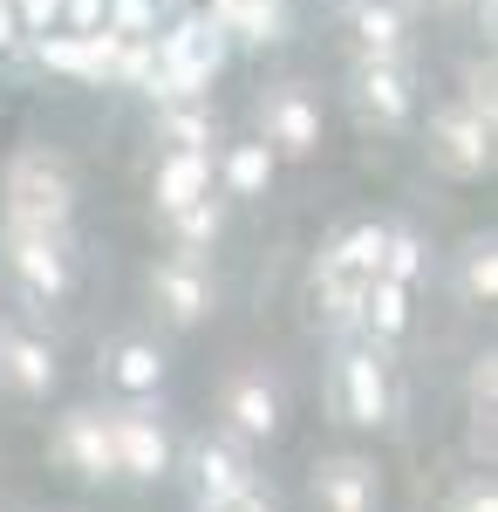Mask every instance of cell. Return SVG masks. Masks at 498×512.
Segmentation results:
<instances>
[{
  "mask_svg": "<svg viewBox=\"0 0 498 512\" xmlns=\"http://www.w3.org/2000/svg\"><path fill=\"white\" fill-rule=\"evenodd\" d=\"M164 130H171V144H178V151H198V144L212 137V117L192 110V103H164Z\"/></svg>",
  "mask_w": 498,
  "mask_h": 512,
  "instance_id": "25",
  "label": "cell"
},
{
  "mask_svg": "<svg viewBox=\"0 0 498 512\" xmlns=\"http://www.w3.org/2000/svg\"><path fill=\"white\" fill-rule=\"evenodd\" d=\"M362 103L383 123H403L410 117V82H403V69H396V62H369V69H362Z\"/></svg>",
  "mask_w": 498,
  "mask_h": 512,
  "instance_id": "14",
  "label": "cell"
},
{
  "mask_svg": "<svg viewBox=\"0 0 498 512\" xmlns=\"http://www.w3.org/2000/svg\"><path fill=\"white\" fill-rule=\"evenodd\" d=\"M69 171L62 158H48V151H21V158L7 164V219L14 226H69Z\"/></svg>",
  "mask_w": 498,
  "mask_h": 512,
  "instance_id": "2",
  "label": "cell"
},
{
  "mask_svg": "<svg viewBox=\"0 0 498 512\" xmlns=\"http://www.w3.org/2000/svg\"><path fill=\"white\" fill-rule=\"evenodd\" d=\"M62 451H69V465L89 478L116 472V451H110V424L103 417H69V431H62Z\"/></svg>",
  "mask_w": 498,
  "mask_h": 512,
  "instance_id": "11",
  "label": "cell"
},
{
  "mask_svg": "<svg viewBox=\"0 0 498 512\" xmlns=\"http://www.w3.org/2000/svg\"><path fill=\"white\" fill-rule=\"evenodd\" d=\"M226 178H232V192H260V185L273 178V151L267 144H239V151L226 158Z\"/></svg>",
  "mask_w": 498,
  "mask_h": 512,
  "instance_id": "23",
  "label": "cell"
},
{
  "mask_svg": "<svg viewBox=\"0 0 498 512\" xmlns=\"http://www.w3.org/2000/svg\"><path fill=\"white\" fill-rule=\"evenodd\" d=\"M369 280H376V274H342V267H321V308H328V321H335V328L362 321V294H369Z\"/></svg>",
  "mask_w": 498,
  "mask_h": 512,
  "instance_id": "16",
  "label": "cell"
},
{
  "mask_svg": "<svg viewBox=\"0 0 498 512\" xmlns=\"http://www.w3.org/2000/svg\"><path fill=\"white\" fill-rule=\"evenodd\" d=\"M205 512H273V499L260 492V485H239V492H219Z\"/></svg>",
  "mask_w": 498,
  "mask_h": 512,
  "instance_id": "31",
  "label": "cell"
},
{
  "mask_svg": "<svg viewBox=\"0 0 498 512\" xmlns=\"http://www.w3.org/2000/svg\"><path fill=\"white\" fill-rule=\"evenodd\" d=\"M7 369H14V383H21L28 396H41L48 383H55V362H48V349H41V342H28V335H21V342H7Z\"/></svg>",
  "mask_w": 498,
  "mask_h": 512,
  "instance_id": "20",
  "label": "cell"
},
{
  "mask_svg": "<svg viewBox=\"0 0 498 512\" xmlns=\"http://www.w3.org/2000/svg\"><path fill=\"white\" fill-rule=\"evenodd\" d=\"M21 41V14H14V0H0V48H14Z\"/></svg>",
  "mask_w": 498,
  "mask_h": 512,
  "instance_id": "33",
  "label": "cell"
},
{
  "mask_svg": "<svg viewBox=\"0 0 498 512\" xmlns=\"http://www.w3.org/2000/svg\"><path fill=\"white\" fill-rule=\"evenodd\" d=\"M342 396H348V417H355V424H383L389 417L383 362H376V355H348L342 362Z\"/></svg>",
  "mask_w": 498,
  "mask_h": 512,
  "instance_id": "7",
  "label": "cell"
},
{
  "mask_svg": "<svg viewBox=\"0 0 498 512\" xmlns=\"http://www.w3.org/2000/svg\"><path fill=\"white\" fill-rule=\"evenodd\" d=\"M14 14H21V35H28V28H55L62 0H14Z\"/></svg>",
  "mask_w": 498,
  "mask_h": 512,
  "instance_id": "32",
  "label": "cell"
},
{
  "mask_svg": "<svg viewBox=\"0 0 498 512\" xmlns=\"http://www.w3.org/2000/svg\"><path fill=\"white\" fill-rule=\"evenodd\" d=\"M369 499H376V472L362 458H335L321 472V506L328 512H369Z\"/></svg>",
  "mask_w": 498,
  "mask_h": 512,
  "instance_id": "9",
  "label": "cell"
},
{
  "mask_svg": "<svg viewBox=\"0 0 498 512\" xmlns=\"http://www.w3.org/2000/svg\"><path fill=\"white\" fill-rule=\"evenodd\" d=\"M232 424L246 437H273V424H280V403H273L267 383H239L232 390Z\"/></svg>",
  "mask_w": 498,
  "mask_h": 512,
  "instance_id": "18",
  "label": "cell"
},
{
  "mask_svg": "<svg viewBox=\"0 0 498 512\" xmlns=\"http://www.w3.org/2000/svg\"><path fill=\"white\" fill-rule=\"evenodd\" d=\"M219 62H226V28L212 14H192L171 35H157V69L144 89H151L157 103H192L198 89L219 76Z\"/></svg>",
  "mask_w": 498,
  "mask_h": 512,
  "instance_id": "1",
  "label": "cell"
},
{
  "mask_svg": "<svg viewBox=\"0 0 498 512\" xmlns=\"http://www.w3.org/2000/svg\"><path fill=\"white\" fill-rule=\"evenodd\" d=\"M198 472H205V499H219V492H239V485H253V478H246V465H239L232 451H219V444H205V451H198Z\"/></svg>",
  "mask_w": 498,
  "mask_h": 512,
  "instance_id": "22",
  "label": "cell"
},
{
  "mask_svg": "<svg viewBox=\"0 0 498 512\" xmlns=\"http://www.w3.org/2000/svg\"><path fill=\"white\" fill-rule=\"evenodd\" d=\"M103 28H116L130 41L157 35V0H103Z\"/></svg>",
  "mask_w": 498,
  "mask_h": 512,
  "instance_id": "21",
  "label": "cell"
},
{
  "mask_svg": "<svg viewBox=\"0 0 498 512\" xmlns=\"http://www.w3.org/2000/svg\"><path fill=\"white\" fill-rule=\"evenodd\" d=\"M116 376H123L130 390H157V355L144 349V342H130V349L116 355Z\"/></svg>",
  "mask_w": 498,
  "mask_h": 512,
  "instance_id": "28",
  "label": "cell"
},
{
  "mask_svg": "<svg viewBox=\"0 0 498 512\" xmlns=\"http://www.w3.org/2000/svg\"><path fill=\"white\" fill-rule=\"evenodd\" d=\"M7 260L35 294H62L69 287V233L62 226H14L7 219Z\"/></svg>",
  "mask_w": 498,
  "mask_h": 512,
  "instance_id": "3",
  "label": "cell"
},
{
  "mask_svg": "<svg viewBox=\"0 0 498 512\" xmlns=\"http://www.w3.org/2000/svg\"><path fill=\"white\" fill-rule=\"evenodd\" d=\"M362 321L376 328V335H403V321H410V287L403 280H369V294H362Z\"/></svg>",
  "mask_w": 498,
  "mask_h": 512,
  "instance_id": "15",
  "label": "cell"
},
{
  "mask_svg": "<svg viewBox=\"0 0 498 512\" xmlns=\"http://www.w3.org/2000/svg\"><path fill=\"white\" fill-rule=\"evenodd\" d=\"M157 294H164V308H171L178 321H198V315H205V280H198L192 260L164 267V274H157Z\"/></svg>",
  "mask_w": 498,
  "mask_h": 512,
  "instance_id": "17",
  "label": "cell"
},
{
  "mask_svg": "<svg viewBox=\"0 0 498 512\" xmlns=\"http://www.w3.org/2000/svg\"><path fill=\"white\" fill-rule=\"evenodd\" d=\"M492 383H498V369H492V362H485V369L471 376V396H478V403H492Z\"/></svg>",
  "mask_w": 498,
  "mask_h": 512,
  "instance_id": "35",
  "label": "cell"
},
{
  "mask_svg": "<svg viewBox=\"0 0 498 512\" xmlns=\"http://www.w3.org/2000/svg\"><path fill=\"white\" fill-rule=\"evenodd\" d=\"M321 267H342V274H376V267H383V233H376V226H355V233H348L342 246L321 260Z\"/></svg>",
  "mask_w": 498,
  "mask_h": 512,
  "instance_id": "19",
  "label": "cell"
},
{
  "mask_svg": "<svg viewBox=\"0 0 498 512\" xmlns=\"http://www.w3.org/2000/svg\"><path fill=\"white\" fill-rule=\"evenodd\" d=\"M212 21H219L226 35H239V41H280V35H287V14H280V0H226Z\"/></svg>",
  "mask_w": 498,
  "mask_h": 512,
  "instance_id": "12",
  "label": "cell"
},
{
  "mask_svg": "<svg viewBox=\"0 0 498 512\" xmlns=\"http://www.w3.org/2000/svg\"><path fill=\"white\" fill-rule=\"evenodd\" d=\"M464 287H471L478 301H492V294H498V253H492V246H478V253H471V267H464Z\"/></svg>",
  "mask_w": 498,
  "mask_h": 512,
  "instance_id": "29",
  "label": "cell"
},
{
  "mask_svg": "<svg viewBox=\"0 0 498 512\" xmlns=\"http://www.w3.org/2000/svg\"><path fill=\"white\" fill-rule=\"evenodd\" d=\"M110 451H116V472H130V478H157L164 472V437H157L144 417H116L110 424Z\"/></svg>",
  "mask_w": 498,
  "mask_h": 512,
  "instance_id": "8",
  "label": "cell"
},
{
  "mask_svg": "<svg viewBox=\"0 0 498 512\" xmlns=\"http://www.w3.org/2000/svg\"><path fill=\"white\" fill-rule=\"evenodd\" d=\"M123 41L130 35H116V28H89V35H41L35 41V55L48 62V69H62V76H82V82H110L116 69V55H123Z\"/></svg>",
  "mask_w": 498,
  "mask_h": 512,
  "instance_id": "5",
  "label": "cell"
},
{
  "mask_svg": "<svg viewBox=\"0 0 498 512\" xmlns=\"http://www.w3.org/2000/svg\"><path fill=\"white\" fill-rule=\"evenodd\" d=\"M205 185H212L205 151H178V158L157 171V205H164V212H185L192 198H205Z\"/></svg>",
  "mask_w": 498,
  "mask_h": 512,
  "instance_id": "10",
  "label": "cell"
},
{
  "mask_svg": "<svg viewBox=\"0 0 498 512\" xmlns=\"http://www.w3.org/2000/svg\"><path fill=\"white\" fill-rule=\"evenodd\" d=\"M69 35H89V28H103V0H62V14H55Z\"/></svg>",
  "mask_w": 498,
  "mask_h": 512,
  "instance_id": "30",
  "label": "cell"
},
{
  "mask_svg": "<svg viewBox=\"0 0 498 512\" xmlns=\"http://www.w3.org/2000/svg\"><path fill=\"white\" fill-rule=\"evenodd\" d=\"M458 512H498L492 485H478V492H464V499H458Z\"/></svg>",
  "mask_w": 498,
  "mask_h": 512,
  "instance_id": "34",
  "label": "cell"
},
{
  "mask_svg": "<svg viewBox=\"0 0 498 512\" xmlns=\"http://www.w3.org/2000/svg\"><path fill=\"white\" fill-rule=\"evenodd\" d=\"M171 219H178V239H185V246H205V239L219 233V205H212V198H192V205L171 212Z\"/></svg>",
  "mask_w": 498,
  "mask_h": 512,
  "instance_id": "27",
  "label": "cell"
},
{
  "mask_svg": "<svg viewBox=\"0 0 498 512\" xmlns=\"http://www.w3.org/2000/svg\"><path fill=\"white\" fill-rule=\"evenodd\" d=\"M355 35L369 48V62H396V48H403V14H396L389 0H362V7H355Z\"/></svg>",
  "mask_w": 498,
  "mask_h": 512,
  "instance_id": "13",
  "label": "cell"
},
{
  "mask_svg": "<svg viewBox=\"0 0 498 512\" xmlns=\"http://www.w3.org/2000/svg\"><path fill=\"white\" fill-rule=\"evenodd\" d=\"M151 69H157V35H144V41H123V55H116L110 82H151Z\"/></svg>",
  "mask_w": 498,
  "mask_h": 512,
  "instance_id": "26",
  "label": "cell"
},
{
  "mask_svg": "<svg viewBox=\"0 0 498 512\" xmlns=\"http://www.w3.org/2000/svg\"><path fill=\"white\" fill-rule=\"evenodd\" d=\"M430 164L451 178H485L492 171V123H478L471 110H444L430 123Z\"/></svg>",
  "mask_w": 498,
  "mask_h": 512,
  "instance_id": "4",
  "label": "cell"
},
{
  "mask_svg": "<svg viewBox=\"0 0 498 512\" xmlns=\"http://www.w3.org/2000/svg\"><path fill=\"white\" fill-rule=\"evenodd\" d=\"M376 274L383 280H403V287H410V280L423 274V246L410 233H383V267H376Z\"/></svg>",
  "mask_w": 498,
  "mask_h": 512,
  "instance_id": "24",
  "label": "cell"
},
{
  "mask_svg": "<svg viewBox=\"0 0 498 512\" xmlns=\"http://www.w3.org/2000/svg\"><path fill=\"white\" fill-rule=\"evenodd\" d=\"M314 137H321L314 103H307L301 89H280V96L267 103V144H273V151H287V158H307V151H314Z\"/></svg>",
  "mask_w": 498,
  "mask_h": 512,
  "instance_id": "6",
  "label": "cell"
}]
</instances>
